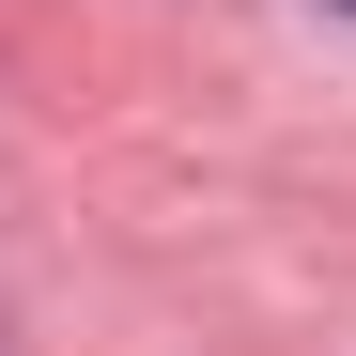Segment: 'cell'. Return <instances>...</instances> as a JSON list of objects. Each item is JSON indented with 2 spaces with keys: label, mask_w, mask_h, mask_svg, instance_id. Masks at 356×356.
<instances>
[{
  "label": "cell",
  "mask_w": 356,
  "mask_h": 356,
  "mask_svg": "<svg viewBox=\"0 0 356 356\" xmlns=\"http://www.w3.org/2000/svg\"><path fill=\"white\" fill-rule=\"evenodd\" d=\"M341 16H356V0H341Z\"/></svg>",
  "instance_id": "obj_1"
}]
</instances>
